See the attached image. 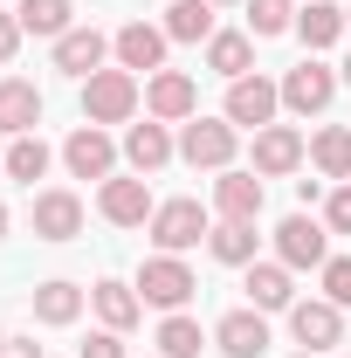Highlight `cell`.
<instances>
[{
  "instance_id": "obj_37",
  "label": "cell",
  "mask_w": 351,
  "mask_h": 358,
  "mask_svg": "<svg viewBox=\"0 0 351 358\" xmlns=\"http://www.w3.org/2000/svg\"><path fill=\"white\" fill-rule=\"evenodd\" d=\"M0 234H7V207H0Z\"/></svg>"
},
{
  "instance_id": "obj_19",
  "label": "cell",
  "mask_w": 351,
  "mask_h": 358,
  "mask_svg": "<svg viewBox=\"0 0 351 358\" xmlns=\"http://www.w3.org/2000/svg\"><path fill=\"white\" fill-rule=\"evenodd\" d=\"M89 303H96V317H103V331H131L138 317H145V296H138L131 282H117V275H103V282L89 289Z\"/></svg>"
},
{
  "instance_id": "obj_39",
  "label": "cell",
  "mask_w": 351,
  "mask_h": 358,
  "mask_svg": "<svg viewBox=\"0 0 351 358\" xmlns=\"http://www.w3.org/2000/svg\"><path fill=\"white\" fill-rule=\"evenodd\" d=\"M338 76H345V83H351V62H345V69H338Z\"/></svg>"
},
{
  "instance_id": "obj_38",
  "label": "cell",
  "mask_w": 351,
  "mask_h": 358,
  "mask_svg": "<svg viewBox=\"0 0 351 358\" xmlns=\"http://www.w3.org/2000/svg\"><path fill=\"white\" fill-rule=\"evenodd\" d=\"M214 7H241V0H214Z\"/></svg>"
},
{
  "instance_id": "obj_22",
  "label": "cell",
  "mask_w": 351,
  "mask_h": 358,
  "mask_svg": "<svg viewBox=\"0 0 351 358\" xmlns=\"http://www.w3.org/2000/svg\"><path fill=\"white\" fill-rule=\"evenodd\" d=\"M14 21H21V35L62 42V35L76 28V0H21V7H14Z\"/></svg>"
},
{
  "instance_id": "obj_42",
  "label": "cell",
  "mask_w": 351,
  "mask_h": 358,
  "mask_svg": "<svg viewBox=\"0 0 351 358\" xmlns=\"http://www.w3.org/2000/svg\"><path fill=\"white\" fill-rule=\"evenodd\" d=\"M296 358H317V352H296Z\"/></svg>"
},
{
  "instance_id": "obj_10",
  "label": "cell",
  "mask_w": 351,
  "mask_h": 358,
  "mask_svg": "<svg viewBox=\"0 0 351 358\" xmlns=\"http://www.w3.org/2000/svg\"><path fill=\"white\" fill-rule=\"evenodd\" d=\"M166 42H173V35H166V28H152V21H124V28H117V35H110V55H117V69H145V76H159V69H166Z\"/></svg>"
},
{
  "instance_id": "obj_5",
  "label": "cell",
  "mask_w": 351,
  "mask_h": 358,
  "mask_svg": "<svg viewBox=\"0 0 351 358\" xmlns=\"http://www.w3.org/2000/svg\"><path fill=\"white\" fill-rule=\"evenodd\" d=\"M275 110H282V83H268V76H241V83H227V124L234 131H262L275 124Z\"/></svg>"
},
{
  "instance_id": "obj_9",
  "label": "cell",
  "mask_w": 351,
  "mask_h": 358,
  "mask_svg": "<svg viewBox=\"0 0 351 358\" xmlns=\"http://www.w3.org/2000/svg\"><path fill=\"white\" fill-rule=\"evenodd\" d=\"M145 117H159V124L200 117V83H193L186 69H159V76L145 83Z\"/></svg>"
},
{
  "instance_id": "obj_20",
  "label": "cell",
  "mask_w": 351,
  "mask_h": 358,
  "mask_svg": "<svg viewBox=\"0 0 351 358\" xmlns=\"http://www.w3.org/2000/svg\"><path fill=\"white\" fill-rule=\"evenodd\" d=\"M207 69H214V76H227V83L255 76V35H234V28H214V42H207Z\"/></svg>"
},
{
  "instance_id": "obj_25",
  "label": "cell",
  "mask_w": 351,
  "mask_h": 358,
  "mask_svg": "<svg viewBox=\"0 0 351 358\" xmlns=\"http://www.w3.org/2000/svg\"><path fill=\"white\" fill-rule=\"evenodd\" d=\"M83 289H76V282H62V275H55V282H35V324H48V331H62V324H76V317H83Z\"/></svg>"
},
{
  "instance_id": "obj_29",
  "label": "cell",
  "mask_w": 351,
  "mask_h": 358,
  "mask_svg": "<svg viewBox=\"0 0 351 358\" xmlns=\"http://www.w3.org/2000/svg\"><path fill=\"white\" fill-rule=\"evenodd\" d=\"M200 352H207V338H200V324L186 310H173L159 324V358H200Z\"/></svg>"
},
{
  "instance_id": "obj_27",
  "label": "cell",
  "mask_w": 351,
  "mask_h": 358,
  "mask_svg": "<svg viewBox=\"0 0 351 358\" xmlns=\"http://www.w3.org/2000/svg\"><path fill=\"white\" fill-rule=\"evenodd\" d=\"M159 28L173 42H214V0H173Z\"/></svg>"
},
{
  "instance_id": "obj_7",
  "label": "cell",
  "mask_w": 351,
  "mask_h": 358,
  "mask_svg": "<svg viewBox=\"0 0 351 358\" xmlns=\"http://www.w3.org/2000/svg\"><path fill=\"white\" fill-rule=\"evenodd\" d=\"M275 262L282 268H324L331 262V227L310 221V214H289L275 227Z\"/></svg>"
},
{
  "instance_id": "obj_18",
  "label": "cell",
  "mask_w": 351,
  "mask_h": 358,
  "mask_svg": "<svg viewBox=\"0 0 351 358\" xmlns=\"http://www.w3.org/2000/svg\"><path fill=\"white\" fill-rule=\"evenodd\" d=\"M103 55H110V42H103L96 28H69V35L55 42V69L76 76V83H89V76L103 69Z\"/></svg>"
},
{
  "instance_id": "obj_24",
  "label": "cell",
  "mask_w": 351,
  "mask_h": 358,
  "mask_svg": "<svg viewBox=\"0 0 351 358\" xmlns=\"http://www.w3.org/2000/svg\"><path fill=\"white\" fill-rule=\"evenodd\" d=\"M248 303H255V310H289V303H296V282H289V268L282 262H248Z\"/></svg>"
},
{
  "instance_id": "obj_31",
  "label": "cell",
  "mask_w": 351,
  "mask_h": 358,
  "mask_svg": "<svg viewBox=\"0 0 351 358\" xmlns=\"http://www.w3.org/2000/svg\"><path fill=\"white\" fill-rule=\"evenodd\" d=\"M48 159H55V152L28 131V138H14V145H7V159H0V166H7V179H28V186H35V179L48 173Z\"/></svg>"
},
{
  "instance_id": "obj_35",
  "label": "cell",
  "mask_w": 351,
  "mask_h": 358,
  "mask_svg": "<svg viewBox=\"0 0 351 358\" xmlns=\"http://www.w3.org/2000/svg\"><path fill=\"white\" fill-rule=\"evenodd\" d=\"M14 55H21V21L0 14V62H14Z\"/></svg>"
},
{
  "instance_id": "obj_30",
  "label": "cell",
  "mask_w": 351,
  "mask_h": 358,
  "mask_svg": "<svg viewBox=\"0 0 351 358\" xmlns=\"http://www.w3.org/2000/svg\"><path fill=\"white\" fill-rule=\"evenodd\" d=\"M241 7H248V35H255V42L296 28V0H241Z\"/></svg>"
},
{
  "instance_id": "obj_32",
  "label": "cell",
  "mask_w": 351,
  "mask_h": 358,
  "mask_svg": "<svg viewBox=\"0 0 351 358\" xmlns=\"http://www.w3.org/2000/svg\"><path fill=\"white\" fill-rule=\"evenodd\" d=\"M317 275H324V296H331L338 310H351V255H331Z\"/></svg>"
},
{
  "instance_id": "obj_12",
  "label": "cell",
  "mask_w": 351,
  "mask_h": 358,
  "mask_svg": "<svg viewBox=\"0 0 351 358\" xmlns=\"http://www.w3.org/2000/svg\"><path fill=\"white\" fill-rule=\"evenodd\" d=\"M35 241H76L83 234V200L69 193V186H48V193H35Z\"/></svg>"
},
{
  "instance_id": "obj_40",
  "label": "cell",
  "mask_w": 351,
  "mask_h": 358,
  "mask_svg": "<svg viewBox=\"0 0 351 358\" xmlns=\"http://www.w3.org/2000/svg\"><path fill=\"white\" fill-rule=\"evenodd\" d=\"M0 352H7V331H0Z\"/></svg>"
},
{
  "instance_id": "obj_8",
  "label": "cell",
  "mask_w": 351,
  "mask_h": 358,
  "mask_svg": "<svg viewBox=\"0 0 351 358\" xmlns=\"http://www.w3.org/2000/svg\"><path fill=\"white\" fill-rule=\"evenodd\" d=\"M96 214H103L110 227H145L152 214H159V200H152V186H145V179L110 173L103 186H96Z\"/></svg>"
},
{
  "instance_id": "obj_41",
  "label": "cell",
  "mask_w": 351,
  "mask_h": 358,
  "mask_svg": "<svg viewBox=\"0 0 351 358\" xmlns=\"http://www.w3.org/2000/svg\"><path fill=\"white\" fill-rule=\"evenodd\" d=\"M345 28H351V7H345Z\"/></svg>"
},
{
  "instance_id": "obj_14",
  "label": "cell",
  "mask_w": 351,
  "mask_h": 358,
  "mask_svg": "<svg viewBox=\"0 0 351 358\" xmlns=\"http://www.w3.org/2000/svg\"><path fill=\"white\" fill-rule=\"evenodd\" d=\"M303 159H310V145H303L296 124H262V131H255V173H262V179L296 173Z\"/></svg>"
},
{
  "instance_id": "obj_36",
  "label": "cell",
  "mask_w": 351,
  "mask_h": 358,
  "mask_svg": "<svg viewBox=\"0 0 351 358\" xmlns=\"http://www.w3.org/2000/svg\"><path fill=\"white\" fill-rule=\"evenodd\" d=\"M0 358H42V345H35V338H7V352Z\"/></svg>"
},
{
  "instance_id": "obj_13",
  "label": "cell",
  "mask_w": 351,
  "mask_h": 358,
  "mask_svg": "<svg viewBox=\"0 0 351 358\" xmlns=\"http://www.w3.org/2000/svg\"><path fill=\"white\" fill-rule=\"evenodd\" d=\"M289 331H296V345H303V352H331V345L345 338V310H338L331 296L289 303Z\"/></svg>"
},
{
  "instance_id": "obj_17",
  "label": "cell",
  "mask_w": 351,
  "mask_h": 358,
  "mask_svg": "<svg viewBox=\"0 0 351 358\" xmlns=\"http://www.w3.org/2000/svg\"><path fill=\"white\" fill-rule=\"evenodd\" d=\"M214 207L220 221H262V173H227L214 179Z\"/></svg>"
},
{
  "instance_id": "obj_16",
  "label": "cell",
  "mask_w": 351,
  "mask_h": 358,
  "mask_svg": "<svg viewBox=\"0 0 351 358\" xmlns=\"http://www.w3.org/2000/svg\"><path fill=\"white\" fill-rule=\"evenodd\" d=\"M42 124V90L28 76H0V138H28Z\"/></svg>"
},
{
  "instance_id": "obj_2",
  "label": "cell",
  "mask_w": 351,
  "mask_h": 358,
  "mask_svg": "<svg viewBox=\"0 0 351 358\" xmlns=\"http://www.w3.org/2000/svg\"><path fill=\"white\" fill-rule=\"evenodd\" d=\"M131 289L145 296V303H159V310L173 317V310H186V303H193L200 275L179 262V255H145V262H138V282H131Z\"/></svg>"
},
{
  "instance_id": "obj_1",
  "label": "cell",
  "mask_w": 351,
  "mask_h": 358,
  "mask_svg": "<svg viewBox=\"0 0 351 358\" xmlns=\"http://www.w3.org/2000/svg\"><path fill=\"white\" fill-rule=\"evenodd\" d=\"M234 145H241V131L227 117H186L179 124V159L193 173H227L234 166Z\"/></svg>"
},
{
  "instance_id": "obj_28",
  "label": "cell",
  "mask_w": 351,
  "mask_h": 358,
  "mask_svg": "<svg viewBox=\"0 0 351 358\" xmlns=\"http://www.w3.org/2000/svg\"><path fill=\"white\" fill-rule=\"evenodd\" d=\"M310 166L324 179H351V124H324L310 138Z\"/></svg>"
},
{
  "instance_id": "obj_3",
  "label": "cell",
  "mask_w": 351,
  "mask_h": 358,
  "mask_svg": "<svg viewBox=\"0 0 351 358\" xmlns=\"http://www.w3.org/2000/svg\"><path fill=\"white\" fill-rule=\"evenodd\" d=\"M152 241H159V255H186V248H200L214 221H207V207L200 200H159V214H152Z\"/></svg>"
},
{
  "instance_id": "obj_11",
  "label": "cell",
  "mask_w": 351,
  "mask_h": 358,
  "mask_svg": "<svg viewBox=\"0 0 351 358\" xmlns=\"http://www.w3.org/2000/svg\"><path fill=\"white\" fill-rule=\"evenodd\" d=\"M62 166H69L76 179H110V173H117V145H110V131H103V124H76L69 145H62Z\"/></svg>"
},
{
  "instance_id": "obj_26",
  "label": "cell",
  "mask_w": 351,
  "mask_h": 358,
  "mask_svg": "<svg viewBox=\"0 0 351 358\" xmlns=\"http://www.w3.org/2000/svg\"><path fill=\"white\" fill-rule=\"evenodd\" d=\"M255 221H214V234H207V248H214V262H227V268H248L255 262Z\"/></svg>"
},
{
  "instance_id": "obj_34",
  "label": "cell",
  "mask_w": 351,
  "mask_h": 358,
  "mask_svg": "<svg viewBox=\"0 0 351 358\" xmlns=\"http://www.w3.org/2000/svg\"><path fill=\"white\" fill-rule=\"evenodd\" d=\"M76 358H131V352H124V331H89V345Z\"/></svg>"
},
{
  "instance_id": "obj_23",
  "label": "cell",
  "mask_w": 351,
  "mask_h": 358,
  "mask_svg": "<svg viewBox=\"0 0 351 358\" xmlns=\"http://www.w3.org/2000/svg\"><path fill=\"white\" fill-rule=\"evenodd\" d=\"M296 35H303L310 55L338 48V35H345V7H331V0H303V7H296Z\"/></svg>"
},
{
  "instance_id": "obj_21",
  "label": "cell",
  "mask_w": 351,
  "mask_h": 358,
  "mask_svg": "<svg viewBox=\"0 0 351 358\" xmlns=\"http://www.w3.org/2000/svg\"><path fill=\"white\" fill-rule=\"evenodd\" d=\"M173 152H179V145H173V131H166L159 117H145V124L124 131V159H131V173H159Z\"/></svg>"
},
{
  "instance_id": "obj_15",
  "label": "cell",
  "mask_w": 351,
  "mask_h": 358,
  "mask_svg": "<svg viewBox=\"0 0 351 358\" xmlns=\"http://www.w3.org/2000/svg\"><path fill=\"white\" fill-rule=\"evenodd\" d=\"M214 345H220V358H262L268 352V317L248 303V310H227L214 324Z\"/></svg>"
},
{
  "instance_id": "obj_6",
  "label": "cell",
  "mask_w": 351,
  "mask_h": 358,
  "mask_svg": "<svg viewBox=\"0 0 351 358\" xmlns=\"http://www.w3.org/2000/svg\"><path fill=\"white\" fill-rule=\"evenodd\" d=\"M338 83H345V76H338L331 62L303 55V62H296V69L282 76V110H296V117H317V110H324V103L338 96Z\"/></svg>"
},
{
  "instance_id": "obj_4",
  "label": "cell",
  "mask_w": 351,
  "mask_h": 358,
  "mask_svg": "<svg viewBox=\"0 0 351 358\" xmlns=\"http://www.w3.org/2000/svg\"><path fill=\"white\" fill-rule=\"evenodd\" d=\"M131 110H138L131 69H96L83 83V124H131Z\"/></svg>"
},
{
  "instance_id": "obj_33",
  "label": "cell",
  "mask_w": 351,
  "mask_h": 358,
  "mask_svg": "<svg viewBox=\"0 0 351 358\" xmlns=\"http://www.w3.org/2000/svg\"><path fill=\"white\" fill-rule=\"evenodd\" d=\"M324 227H331V234H351V179L331 186V200H324Z\"/></svg>"
}]
</instances>
